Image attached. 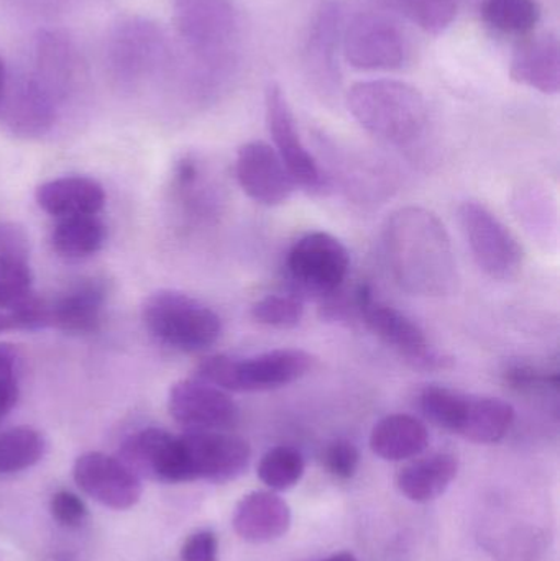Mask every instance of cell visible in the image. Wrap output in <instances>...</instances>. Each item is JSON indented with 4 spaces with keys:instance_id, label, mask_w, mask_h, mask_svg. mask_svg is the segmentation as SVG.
<instances>
[{
    "instance_id": "6da1fadb",
    "label": "cell",
    "mask_w": 560,
    "mask_h": 561,
    "mask_svg": "<svg viewBox=\"0 0 560 561\" xmlns=\"http://www.w3.org/2000/svg\"><path fill=\"white\" fill-rule=\"evenodd\" d=\"M384 245L398 286L413 296L444 297L459 284L453 240L433 210L407 206L384 227Z\"/></svg>"
},
{
    "instance_id": "7a4b0ae2",
    "label": "cell",
    "mask_w": 560,
    "mask_h": 561,
    "mask_svg": "<svg viewBox=\"0 0 560 561\" xmlns=\"http://www.w3.org/2000/svg\"><path fill=\"white\" fill-rule=\"evenodd\" d=\"M345 101L361 127L385 144L407 147L426 130V99L407 82L393 79L355 82Z\"/></svg>"
},
{
    "instance_id": "3957f363",
    "label": "cell",
    "mask_w": 560,
    "mask_h": 561,
    "mask_svg": "<svg viewBox=\"0 0 560 561\" xmlns=\"http://www.w3.org/2000/svg\"><path fill=\"white\" fill-rule=\"evenodd\" d=\"M418 405L437 427L482 445L503 440L516 417L513 405L503 399L467 394L446 386H426L418 396Z\"/></svg>"
},
{
    "instance_id": "277c9868",
    "label": "cell",
    "mask_w": 560,
    "mask_h": 561,
    "mask_svg": "<svg viewBox=\"0 0 560 561\" xmlns=\"http://www.w3.org/2000/svg\"><path fill=\"white\" fill-rule=\"evenodd\" d=\"M312 365L315 358L298 348L270 350L249 358L214 355L199 363L194 378L227 392H263L305 378Z\"/></svg>"
},
{
    "instance_id": "5b68a950",
    "label": "cell",
    "mask_w": 560,
    "mask_h": 561,
    "mask_svg": "<svg viewBox=\"0 0 560 561\" xmlns=\"http://www.w3.org/2000/svg\"><path fill=\"white\" fill-rule=\"evenodd\" d=\"M141 319L153 339L183 353L209 350L222 333L216 310L178 290L151 294L145 300Z\"/></svg>"
},
{
    "instance_id": "8992f818",
    "label": "cell",
    "mask_w": 560,
    "mask_h": 561,
    "mask_svg": "<svg viewBox=\"0 0 560 561\" xmlns=\"http://www.w3.org/2000/svg\"><path fill=\"white\" fill-rule=\"evenodd\" d=\"M355 306L361 310L364 322L381 343L393 350L408 366L418 371H444L453 368L454 359L437 350L427 340L424 330L387 304L374 299V290L368 284H361L355 293Z\"/></svg>"
},
{
    "instance_id": "52a82bcc",
    "label": "cell",
    "mask_w": 560,
    "mask_h": 561,
    "mask_svg": "<svg viewBox=\"0 0 560 561\" xmlns=\"http://www.w3.org/2000/svg\"><path fill=\"white\" fill-rule=\"evenodd\" d=\"M457 216L477 266L489 278L513 280L522 275L525 250L515 233L489 207L467 201L460 204Z\"/></svg>"
},
{
    "instance_id": "ba28073f",
    "label": "cell",
    "mask_w": 560,
    "mask_h": 561,
    "mask_svg": "<svg viewBox=\"0 0 560 561\" xmlns=\"http://www.w3.org/2000/svg\"><path fill=\"white\" fill-rule=\"evenodd\" d=\"M286 268L299 289L329 296L347 278L351 255L331 233L309 232L289 250Z\"/></svg>"
},
{
    "instance_id": "9c48e42d",
    "label": "cell",
    "mask_w": 560,
    "mask_h": 561,
    "mask_svg": "<svg viewBox=\"0 0 560 561\" xmlns=\"http://www.w3.org/2000/svg\"><path fill=\"white\" fill-rule=\"evenodd\" d=\"M180 440L187 483H229L245 473L252 458L249 442L227 432L186 431Z\"/></svg>"
},
{
    "instance_id": "30bf717a",
    "label": "cell",
    "mask_w": 560,
    "mask_h": 561,
    "mask_svg": "<svg viewBox=\"0 0 560 561\" xmlns=\"http://www.w3.org/2000/svg\"><path fill=\"white\" fill-rule=\"evenodd\" d=\"M345 59L358 71H393L407 59V39L387 16L361 13L342 33Z\"/></svg>"
},
{
    "instance_id": "8fae6325",
    "label": "cell",
    "mask_w": 560,
    "mask_h": 561,
    "mask_svg": "<svg viewBox=\"0 0 560 561\" xmlns=\"http://www.w3.org/2000/svg\"><path fill=\"white\" fill-rule=\"evenodd\" d=\"M171 417L186 431L227 432L236 427L240 409L229 392L203 379H181L168 394Z\"/></svg>"
},
{
    "instance_id": "7c38bea8",
    "label": "cell",
    "mask_w": 560,
    "mask_h": 561,
    "mask_svg": "<svg viewBox=\"0 0 560 561\" xmlns=\"http://www.w3.org/2000/svg\"><path fill=\"white\" fill-rule=\"evenodd\" d=\"M265 118L275 151L292 174L296 186L308 193H318L322 187L321 168L302 144L296 128L295 115L279 85L270 84L266 89Z\"/></svg>"
},
{
    "instance_id": "4fadbf2b",
    "label": "cell",
    "mask_w": 560,
    "mask_h": 561,
    "mask_svg": "<svg viewBox=\"0 0 560 561\" xmlns=\"http://www.w3.org/2000/svg\"><path fill=\"white\" fill-rule=\"evenodd\" d=\"M72 478L82 493L114 511H127L140 501L141 480L117 457L89 451L72 467Z\"/></svg>"
},
{
    "instance_id": "5bb4252c",
    "label": "cell",
    "mask_w": 560,
    "mask_h": 561,
    "mask_svg": "<svg viewBox=\"0 0 560 561\" xmlns=\"http://www.w3.org/2000/svg\"><path fill=\"white\" fill-rule=\"evenodd\" d=\"M117 458L140 480L187 483L180 437L161 428H144L125 438Z\"/></svg>"
},
{
    "instance_id": "9a60e30c",
    "label": "cell",
    "mask_w": 560,
    "mask_h": 561,
    "mask_svg": "<svg viewBox=\"0 0 560 561\" xmlns=\"http://www.w3.org/2000/svg\"><path fill=\"white\" fill-rule=\"evenodd\" d=\"M236 174L243 193L260 206H282L296 187L282 158L265 141H249L240 147Z\"/></svg>"
},
{
    "instance_id": "2e32d148",
    "label": "cell",
    "mask_w": 560,
    "mask_h": 561,
    "mask_svg": "<svg viewBox=\"0 0 560 561\" xmlns=\"http://www.w3.org/2000/svg\"><path fill=\"white\" fill-rule=\"evenodd\" d=\"M178 26L184 38L207 56H219L237 33L229 0H176Z\"/></svg>"
},
{
    "instance_id": "e0dca14e",
    "label": "cell",
    "mask_w": 560,
    "mask_h": 561,
    "mask_svg": "<svg viewBox=\"0 0 560 561\" xmlns=\"http://www.w3.org/2000/svg\"><path fill=\"white\" fill-rule=\"evenodd\" d=\"M105 297L104 283L99 279H82L72 284L55 299H48L49 327L69 335L98 332Z\"/></svg>"
},
{
    "instance_id": "ac0fdd59",
    "label": "cell",
    "mask_w": 560,
    "mask_h": 561,
    "mask_svg": "<svg viewBox=\"0 0 560 561\" xmlns=\"http://www.w3.org/2000/svg\"><path fill=\"white\" fill-rule=\"evenodd\" d=\"M232 526L237 536L247 542H272L288 533L292 510L273 491H253L237 504Z\"/></svg>"
},
{
    "instance_id": "d6986e66",
    "label": "cell",
    "mask_w": 560,
    "mask_h": 561,
    "mask_svg": "<svg viewBox=\"0 0 560 561\" xmlns=\"http://www.w3.org/2000/svg\"><path fill=\"white\" fill-rule=\"evenodd\" d=\"M341 39V12L334 3L322 5L309 30L305 49V66L319 91L339 88L338 49Z\"/></svg>"
},
{
    "instance_id": "ffe728a7",
    "label": "cell",
    "mask_w": 560,
    "mask_h": 561,
    "mask_svg": "<svg viewBox=\"0 0 560 561\" xmlns=\"http://www.w3.org/2000/svg\"><path fill=\"white\" fill-rule=\"evenodd\" d=\"M36 204L55 219L75 216H98L105 204L101 183L85 176H65L39 184Z\"/></svg>"
},
{
    "instance_id": "44dd1931",
    "label": "cell",
    "mask_w": 560,
    "mask_h": 561,
    "mask_svg": "<svg viewBox=\"0 0 560 561\" xmlns=\"http://www.w3.org/2000/svg\"><path fill=\"white\" fill-rule=\"evenodd\" d=\"M512 79L542 94H558L560 89V45L552 35L526 39L513 53Z\"/></svg>"
},
{
    "instance_id": "7402d4cb",
    "label": "cell",
    "mask_w": 560,
    "mask_h": 561,
    "mask_svg": "<svg viewBox=\"0 0 560 561\" xmlns=\"http://www.w3.org/2000/svg\"><path fill=\"white\" fill-rule=\"evenodd\" d=\"M430 445V432L420 419L391 414L375 424L370 448L387 461H404L420 457Z\"/></svg>"
},
{
    "instance_id": "603a6c76",
    "label": "cell",
    "mask_w": 560,
    "mask_h": 561,
    "mask_svg": "<svg viewBox=\"0 0 560 561\" xmlns=\"http://www.w3.org/2000/svg\"><path fill=\"white\" fill-rule=\"evenodd\" d=\"M457 473L459 460L454 455H431L401 468L397 486L413 503H430L446 493Z\"/></svg>"
},
{
    "instance_id": "cb8c5ba5",
    "label": "cell",
    "mask_w": 560,
    "mask_h": 561,
    "mask_svg": "<svg viewBox=\"0 0 560 561\" xmlns=\"http://www.w3.org/2000/svg\"><path fill=\"white\" fill-rule=\"evenodd\" d=\"M7 104V124L22 137H38L52 127L55 118V105L52 95L35 79L20 82L9 98Z\"/></svg>"
},
{
    "instance_id": "d4e9b609",
    "label": "cell",
    "mask_w": 560,
    "mask_h": 561,
    "mask_svg": "<svg viewBox=\"0 0 560 561\" xmlns=\"http://www.w3.org/2000/svg\"><path fill=\"white\" fill-rule=\"evenodd\" d=\"M105 226L98 216L58 219L52 233V245L58 255L69 260L89 259L102 249Z\"/></svg>"
},
{
    "instance_id": "484cf974",
    "label": "cell",
    "mask_w": 560,
    "mask_h": 561,
    "mask_svg": "<svg viewBox=\"0 0 560 561\" xmlns=\"http://www.w3.org/2000/svg\"><path fill=\"white\" fill-rule=\"evenodd\" d=\"M46 440L32 427H13L0 434V474L20 473L45 457Z\"/></svg>"
},
{
    "instance_id": "4316f807",
    "label": "cell",
    "mask_w": 560,
    "mask_h": 561,
    "mask_svg": "<svg viewBox=\"0 0 560 561\" xmlns=\"http://www.w3.org/2000/svg\"><path fill=\"white\" fill-rule=\"evenodd\" d=\"M482 15L499 32L526 35L538 25L541 9L536 0H485Z\"/></svg>"
},
{
    "instance_id": "83f0119b",
    "label": "cell",
    "mask_w": 560,
    "mask_h": 561,
    "mask_svg": "<svg viewBox=\"0 0 560 561\" xmlns=\"http://www.w3.org/2000/svg\"><path fill=\"white\" fill-rule=\"evenodd\" d=\"M305 458L296 448L279 445L263 455L259 463V478L272 491H288L301 481Z\"/></svg>"
},
{
    "instance_id": "f1b7e54d",
    "label": "cell",
    "mask_w": 560,
    "mask_h": 561,
    "mask_svg": "<svg viewBox=\"0 0 560 561\" xmlns=\"http://www.w3.org/2000/svg\"><path fill=\"white\" fill-rule=\"evenodd\" d=\"M401 16L430 35L446 32L457 16L454 0H388Z\"/></svg>"
},
{
    "instance_id": "f546056e",
    "label": "cell",
    "mask_w": 560,
    "mask_h": 561,
    "mask_svg": "<svg viewBox=\"0 0 560 561\" xmlns=\"http://www.w3.org/2000/svg\"><path fill=\"white\" fill-rule=\"evenodd\" d=\"M26 256H0V310L13 312L33 296V273Z\"/></svg>"
},
{
    "instance_id": "4dcf8cb0",
    "label": "cell",
    "mask_w": 560,
    "mask_h": 561,
    "mask_svg": "<svg viewBox=\"0 0 560 561\" xmlns=\"http://www.w3.org/2000/svg\"><path fill=\"white\" fill-rule=\"evenodd\" d=\"M253 320L272 329H293L305 317V304L293 294H268L252 306Z\"/></svg>"
},
{
    "instance_id": "1f68e13d",
    "label": "cell",
    "mask_w": 560,
    "mask_h": 561,
    "mask_svg": "<svg viewBox=\"0 0 560 561\" xmlns=\"http://www.w3.org/2000/svg\"><path fill=\"white\" fill-rule=\"evenodd\" d=\"M361 451L348 440H335L324 450V467L341 480H351L358 470Z\"/></svg>"
},
{
    "instance_id": "d6a6232c",
    "label": "cell",
    "mask_w": 560,
    "mask_h": 561,
    "mask_svg": "<svg viewBox=\"0 0 560 561\" xmlns=\"http://www.w3.org/2000/svg\"><path fill=\"white\" fill-rule=\"evenodd\" d=\"M49 511L56 523L65 527H78L88 517V506L78 494L58 491L49 501Z\"/></svg>"
},
{
    "instance_id": "836d02e7",
    "label": "cell",
    "mask_w": 560,
    "mask_h": 561,
    "mask_svg": "<svg viewBox=\"0 0 560 561\" xmlns=\"http://www.w3.org/2000/svg\"><path fill=\"white\" fill-rule=\"evenodd\" d=\"M506 382L512 385V388L519 389V391H536V389H555L559 388V375H549V373L538 371L532 366L516 365L512 366L505 373Z\"/></svg>"
},
{
    "instance_id": "e575fe53",
    "label": "cell",
    "mask_w": 560,
    "mask_h": 561,
    "mask_svg": "<svg viewBox=\"0 0 560 561\" xmlns=\"http://www.w3.org/2000/svg\"><path fill=\"white\" fill-rule=\"evenodd\" d=\"M219 543L216 534L199 530L187 537L181 549V561H219Z\"/></svg>"
},
{
    "instance_id": "d590c367",
    "label": "cell",
    "mask_w": 560,
    "mask_h": 561,
    "mask_svg": "<svg viewBox=\"0 0 560 561\" xmlns=\"http://www.w3.org/2000/svg\"><path fill=\"white\" fill-rule=\"evenodd\" d=\"M0 256L30 259L28 236L19 224L0 222Z\"/></svg>"
},
{
    "instance_id": "8d00e7d4",
    "label": "cell",
    "mask_w": 560,
    "mask_h": 561,
    "mask_svg": "<svg viewBox=\"0 0 560 561\" xmlns=\"http://www.w3.org/2000/svg\"><path fill=\"white\" fill-rule=\"evenodd\" d=\"M19 396V379L15 376L0 378V419L5 417L15 408Z\"/></svg>"
},
{
    "instance_id": "74e56055",
    "label": "cell",
    "mask_w": 560,
    "mask_h": 561,
    "mask_svg": "<svg viewBox=\"0 0 560 561\" xmlns=\"http://www.w3.org/2000/svg\"><path fill=\"white\" fill-rule=\"evenodd\" d=\"M16 365L19 355L16 350L9 343H0V378H16Z\"/></svg>"
},
{
    "instance_id": "f35d334b",
    "label": "cell",
    "mask_w": 560,
    "mask_h": 561,
    "mask_svg": "<svg viewBox=\"0 0 560 561\" xmlns=\"http://www.w3.org/2000/svg\"><path fill=\"white\" fill-rule=\"evenodd\" d=\"M7 92V69L3 59L0 58V111H2L3 99Z\"/></svg>"
},
{
    "instance_id": "ab89813d",
    "label": "cell",
    "mask_w": 560,
    "mask_h": 561,
    "mask_svg": "<svg viewBox=\"0 0 560 561\" xmlns=\"http://www.w3.org/2000/svg\"><path fill=\"white\" fill-rule=\"evenodd\" d=\"M322 561H358V560L355 559V557L352 556V553L342 552V553H338V556L329 557V559H325Z\"/></svg>"
},
{
    "instance_id": "60d3db41",
    "label": "cell",
    "mask_w": 560,
    "mask_h": 561,
    "mask_svg": "<svg viewBox=\"0 0 560 561\" xmlns=\"http://www.w3.org/2000/svg\"><path fill=\"white\" fill-rule=\"evenodd\" d=\"M5 330H12L9 316L5 312H0V332H5Z\"/></svg>"
}]
</instances>
